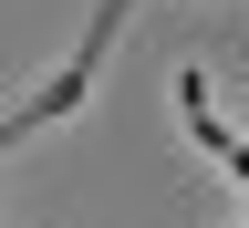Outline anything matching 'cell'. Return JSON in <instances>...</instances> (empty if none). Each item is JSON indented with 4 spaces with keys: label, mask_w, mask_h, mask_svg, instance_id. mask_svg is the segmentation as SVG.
<instances>
[{
    "label": "cell",
    "mask_w": 249,
    "mask_h": 228,
    "mask_svg": "<svg viewBox=\"0 0 249 228\" xmlns=\"http://www.w3.org/2000/svg\"><path fill=\"white\" fill-rule=\"evenodd\" d=\"M124 11H135V0H93V21H83V42H73V62H62V73L31 93V104H11V124H0V145H31L42 135V124H62L93 93V73H104V52H114V31H124Z\"/></svg>",
    "instance_id": "6da1fadb"
},
{
    "label": "cell",
    "mask_w": 249,
    "mask_h": 228,
    "mask_svg": "<svg viewBox=\"0 0 249 228\" xmlns=\"http://www.w3.org/2000/svg\"><path fill=\"white\" fill-rule=\"evenodd\" d=\"M177 114H187V135H197V156H229L239 135L218 124V104H208V73H177Z\"/></svg>",
    "instance_id": "7a4b0ae2"
}]
</instances>
